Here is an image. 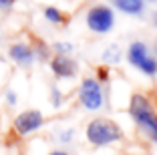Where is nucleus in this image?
Wrapping results in <instances>:
<instances>
[{
	"mask_svg": "<svg viewBox=\"0 0 157 155\" xmlns=\"http://www.w3.org/2000/svg\"><path fill=\"white\" fill-rule=\"evenodd\" d=\"M129 113L135 123L143 129V133H147L149 139L157 143V113L153 111L151 103L143 95H133L131 105H129Z\"/></svg>",
	"mask_w": 157,
	"mask_h": 155,
	"instance_id": "f257e3e1",
	"label": "nucleus"
},
{
	"mask_svg": "<svg viewBox=\"0 0 157 155\" xmlns=\"http://www.w3.org/2000/svg\"><path fill=\"white\" fill-rule=\"evenodd\" d=\"M121 137H123L121 127L111 119H93L87 125V139L93 145H109V143L119 141Z\"/></svg>",
	"mask_w": 157,
	"mask_h": 155,
	"instance_id": "f03ea898",
	"label": "nucleus"
},
{
	"mask_svg": "<svg viewBox=\"0 0 157 155\" xmlns=\"http://www.w3.org/2000/svg\"><path fill=\"white\" fill-rule=\"evenodd\" d=\"M127 59L141 73L149 75V77L157 75V59L153 55H149V48L145 42H131L129 50H127Z\"/></svg>",
	"mask_w": 157,
	"mask_h": 155,
	"instance_id": "7ed1b4c3",
	"label": "nucleus"
},
{
	"mask_svg": "<svg viewBox=\"0 0 157 155\" xmlns=\"http://www.w3.org/2000/svg\"><path fill=\"white\" fill-rule=\"evenodd\" d=\"M115 24V14L109 6L105 4H97L93 6L91 10L87 12V26L91 28L93 32H97V34H105L109 32Z\"/></svg>",
	"mask_w": 157,
	"mask_h": 155,
	"instance_id": "20e7f679",
	"label": "nucleus"
},
{
	"mask_svg": "<svg viewBox=\"0 0 157 155\" xmlns=\"http://www.w3.org/2000/svg\"><path fill=\"white\" fill-rule=\"evenodd\" d=\"M78 99L83 103L85 109L89 111H97L103 107V91L95 79H85L78 87Z\"/></svg>",
	"mask_w": 157,
	"mask_h": 155,
	"instance_id": "39448f33",
	"label": "nucleus"
},
{
	"mask_svg": "<svg viewBox=\"0 0 157 155\" xmlns=\"http://www.w3.org/2000/svg\"><path fill=\"white\" fill-rule=\"evenodd\" d=\"M44 123V117H42L40 111L36 109H28V111H22V113L16 115L14 119V131L18 135H30V133L38 131Z\"/></svg>",
	"mask_w": 157,
	"mask_h": 155,
	"instance_id": "423d86ee",
	"label": "nucleus"
},
{
	"mask_svg": "<svg viewBox=\"0 0 157 155\" xmlns=\"http://www.w3.org/2000/svg\"><path fill=\"white\" fill-rule=\"evenodd\" d=\"M51 68L52 73L60 79H69L77 75V63H75L71 56H63V55H56L55 59L51 60Z\"/></svg>",
	"mask_w": 157,
	"mask_h": 155,
	"instance_id": "0eeeda50",
	"label": "nucleus"
},
{
	"mask_svg": "<svg viewBox=\"0 0 157 155\" xmlns=\"http://www.w3.org/2000/svg\"><path fill=\"white\" fill-rule=\"evenodd\" d=\"M8 55L16 64L28 67V64H33V60H34V48L28 46V45H24V42H16V45L10 46Z\"/></svg>",
	"mask_w": 157,
	"mask_h": 155,
	"instance_id": "6e6552de",
	"label": "nucleus"
},
{
	"mask_svg": "<svg viewBox=\"0 0 157 155\" xmlns=\"http://www.w3.org/2000/svg\"><path fill=\"white\" fill-rule=\"evenodd\" d=\"M113 4L127 14H139L143 10V0H113Z\"/></svg>",
	"mask_w": 157,
	"mask_h": 155,
	"instance_id": "1a4fd4ad",
	"label": "nucleus"
},
{
	"mask_svg": "<svg viewBox=\"0 0 157 155\" xmlns=\"http://www.w3.org/2000/svg\"><path fill=\"white\" fill-rule=\"evenodd\" d=\"M44 18L48 20V22H52V24H60L63 20H65V16H63V12H60L59 8L48 6V8H44Z\"/></svg>",
	"mask_w": 157,
	"mask_h": 155,
	"instance_id": "9d476101",
	"label": "nucleus"
},
{
	"mask_svg": "<svg viewBox=\"0 0 157 155\" xmlns=\"http://www.w3.org/2000/svg\"><path fill=\"white\" fill-rule=\"evenodd\" d=\"M55 50H56V55L69 56V52H73V45H71V42H56Z\"/></svg>",
	"mask_w": 157,
	"mask_h": 155,
	"instance_id": "9b49d317",
	"label": "nucleus"
},
{
	"mask_svg": "<svg viewBox=\"0 0 157 155\" xmlns=\"http://www.w3.org/2000/svg\"><path fill=\"white\" fill-rule=\"evenodd\" d=\"M103 59L109 60V63H117V60H119V55H117V46H109V48H107V52L103 55Z\"/></svg>",
	"mask_w": 157,
	"mask_h": 155,
	"instance_id": "f8f14e48",
	"label": "nucleus"
},
{
	"mask_svg": "<svg viewBox=\"0 0 157 155\" xmlns=\"http://www.w3.org/2000/svg\"><path fill=\"white\" fill-rule=\"evenodd\" d=\"M6 101H8V105H16V101H18V99H16V93L8 91V93H6Z\"/></svg>",
	"mask_w": 157,
	"mask_h": 155,
	"instance_id": "ddd939ff",
	"label": "nucleus"
},
{
	"mask_svg": "<svg viewBox=\"0 0 157 155\" xmlns=\"http://www.w3.org/2000/svg\"><path fill=\"white\" fill-rule=\"evenodd\" d=\"M52 105H60V93L52 91Z\"/></svg>",
	"mask_w": 157,
	"mask_h": 155,
	"instance_id": "4468645a",
	"label": "nucleus"
},
{
	"mask_svg": "<svg viewBox=\"0 0 157 155\" xmlns=\"http://www.w3.org/2000/svg\"><path fill=\"white\" fill-rule=\"evenodd\" d=\"M12 2H14V0H0V6H2V8H6V6H10Z\"/></svg>",
	"mask_w": 157,
	"mask_h": 155,
	"instance_id": "2eb2a0df",
	"label": "nucleus"
},
{
	"mask_svg": "<svg viewBox=\"0 0 157 155\" xmlns=\"http://www.w3.org/2000/svg\"><path fill=\"white\" fill-rule=\"evenodd\" d=\"M48 155H69L67 151H60V149H56V151H51Z\"/></svg>",
	"mask_w": 157,
	"mask_h": 155,
	"instance_id": "dca6fc26",
	"label": "nucleus"
},
{
	"mask_svg": "<svg viewBox=\"0 0 157 155\" xmlns=\"http://www.w3.org/2000/svg\"><path fill=\"white\" fill-rule=\"evenodd\" d=\"M149 2H157V0H149Z\"/></svg>",
	"mask_w": 157,
	"mask_h": 155,
	"instance_id": "f3484780",
	"label": "nucleus"
},
{
	"mask_svg": "<svg viewBox=\"0 0 157 155\" xmlns=\"http://www.w3.org/2000/svg\"><path fill=\"white\" fill-rule=\"evenodd\" d=\"M155 48H157V42H155Z\"/></svg>",
	"mask_w": 157,
	"mask_h": 155,
	"instance_id": "a211bd4d",
	"label": "nucleus"
}]
</instances>
